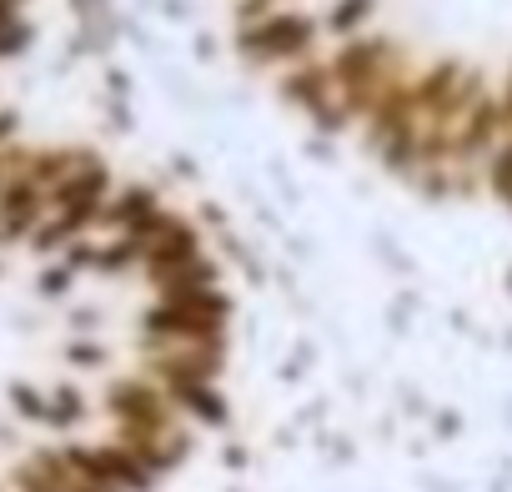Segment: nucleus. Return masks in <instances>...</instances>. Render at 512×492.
<instances>
[{"instance_id": "f257e3e1", "label": "nucleus", "mask_w": 512, "mask_h": 492, "mask_svg": "<svg viewBox=\"0 0 512 492\" xmlns=\"http://www.w3.org/2000/svg\"><path fill=\"white\" fill-rule=\"evenodd\" d=\"M11 407L26 417V422H41L46 427V412H51V397L46 392H36L31 382H11Z\"/></svg>"}, {"instance_id": "f03ea898", "label": "nucleus", "mask_w": 512, "mask_h": 492, "mask_svg": "<svg viewBox=\"0 0 512 492\" xmlns=\"http://www.w3.org/2000/svg\"><path fill=\"white\" fill-rule=\"evenodd\" d=\"M31 41H36L31 21H16V26H0V61H6V56H21V51H26Z\"/></svg>"}, {"instance_id": "7ed1b4c3", "label": "nucleus", "mask_w": 512, "mask_h": 492, "mask_svg": "<svg viewBox=\"0 0 512 492\" xmlns=\"http://www.w3.org/2000/svg\"><path fill=\"white\" fill-rule=\"evenodd\" d=\"M36 287H41V297H61V292L71 287V267L61 262V267H51V272H41V282H36Z\"/></svg>"}, {"instance_id": "20e7f679", "label": "nucleus", "mask_w": 512, "mask_h": 492, "mask_svg": "<svg viewBox=\"0 0 512 492\" xmlns=\"http://www.w3.org/2000/svg\"><path fill=\"white\" fill-rule=\"evenodd\" d=\"M66 357H71L76 367H96V362H101L106 352H101L96 342H71V347H66Z\"/></svg>"}, {"instance_id": "39448f33", "label": "nucleus", "mask_w": 512, "mask_h": 492, "mask_svg": "<svg viewBox=\"0 0 512 492\" xmlns=\"http://www.w3.org/2000/svg\"><path fill=\"white\" fill-rule=\"evenodd\" d=\"M367 11V0H352V6H342L337 11V26H357V16Z\"/></svg>"}, {"instance_id": "423d86ee", "label": "nucleus", "mask_w": 512, "mask_h": 492, "mask_svg": "<svg viewBox=\"0 0 512 492\" xmlns=\"http://www.w3.org/2000/svg\"><path fill=\"white\" fill-rule=\"evenodd\" d=\"M16 126H21V116H16V111H0V146H6V141L16 136Z\"/></svg>"}, {"instance_id": "0eeeda50", "label": "nucleus", "mask_w": 512, "mask_h": 492, "mask_svg": "<svg viewBox=\"0 0 512 492\" xmlns=\"http://www.w3.org/2000/svg\"><path fill=\"white\" fill-rule=\"evenodd\" d=\"M21 21V0H0V26H16Z\"/></svg>"}, {"instance_id": "6e6552de", "label": "nucleus", "mask_w": 512, "mask_h": 492, "mask_svg": "<svg viewBox=\"0 0 512 492\" xmlns=\"http://www.w3.org/2000/svg\"><path fill=\"white\" fill-rule=\"evenodd\" d=\"M0 186H6V171H0Z\"/></svg>"}]
</instances>
